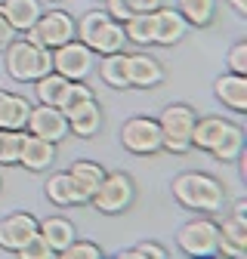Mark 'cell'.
I'll return each instance as SVG.
<instances>
[{"label":"cell","instance_id":"cell-8","mask_svg":"<svg viewBox=\"0 0 247 259\" xmlns=\"http://www.w3.org/2000/svg\"><path fill=\"white\" fill-rule=\"evenodd\" d=\"M120 142L127 151L133 154H154V151H161V126L154 117H130V120H124L120 126Z\"/></svg>","mask_w":247,"mask_h":259},{"label":"cell","instance_id":"cell-37","mask_svg":"<svg viewBox=\"0 0 247 259\" xmlns=\"http://www.w3.org/2000/svg\"><path fill=\"white\" fill-rule=\"evenodd\" d=\"M229 4H232V10L238 16H247V0H229Z\"/></svg>","mask_w":247,"mask_h":259},{"label":"cell","instance_id":"cell-4","mask_svg":"<svg viewBox=\"0 0 247 259\" xmlns=\"http://www.w3.org/2000/svg\"><path fill=\"white\" fill-rule=\"evenodd\" d=\"M198 114L189 105H167L158 117L161 126V148L173 154H185L192 148V130H195Z\"/></svg>","mask_w":247,"mask_h":259},{"label":"cell","instance_id":"cell-30","mask_svg":"<svg viewBox=\"0 0 247 259\" xmlns=\"http://www.w3.org/2000/svg\"><path fill=\"white\" fill-rule=\"evenodd\" d=\"M22 136H25V130H0V164L4 167L19 164Z\"/></svg>","mask_w":247,"mask_h":259},{"label":"cell","instance_id":"cell-9","mask_svg":"<svg viewBox=\"0 0 247 259\" xmlns=\"http://www.w3.org/2000/svg\"><path fill=\"white\" fill-rule=\"evenodd\" d=\"M216 241H220V229H216V222H210V219L185 222L179 229V235H176L179 250L189 253V256H213L216 253Z\"/></svg>","mask_w":247,"mask_h":259},{"label":"cell","instance_id":"cell-12","mask_svg":"<svg viewBox=\"0 0 247 259\" xmlns=\"http://www.w3.org/2000/svg\"><path fill=\"white\" fill-rule=\"evenodd\" d=\"M53 160H56V142L40 139V136H34V133H25V136H22L19 164H22L25 170H34V173L50 170Z\"/></svg>","mask_w":247,"mask_h":259},{"label":"cell","instance_id":"cell-32","mask_svg":"<svg viewBox=\"0 0 247 259\" xmlns=\"http://www.w3.org/2000/svg\"><path fill=\"white\" fill-rule=\"evenodd\" d=\"M120 259H167V250L161 247V244H151V241H142V244H136L133 250H120L117 253Z\"/></svg>","mask_w":247,"mask_h":259},{"label":"cell","instance_id":"cell-25","mask_svg":"<svg viewBox=\"0 0 247 259\" xmlns=\"http://www.w3.org/2000/svg\"><path fill=\"white\" fill-rule=\"evenodd\" d=\"M68 77H62V74H56V71H50V74H44V77H37L34 80V93H37V99H40V105H62V96H65V90H68Z\"/></svg>","mask_w":247,"mask_h":259},{"label":"cell","instance_id":"cell-24","mask_svg":"<svg viewBox=\"0 0 247 259\" xmlns=\"http://www.w3.org/2000/svg\"><path fill=\"white\" fill-rule=\"evenodd\" d=\"M176 13L189 22V25L204 28L216 16V0H176Z\"/></svg>","mask_w":247,"mask_h":259},{"label":"cell","instance_id":"cell-13","mask_svg":"<svg viewBox=\"0 0 247 259\" xmlns=\"http://www.w3.org/2000/svg\"><path fill=\"white\" fill-rule=\"evenodd\" d=\"M37 235V219L31 213H10L7 219H0V247L4 250H19L28 238Z\"/></svg>","mask_w":247,"mask_h":259},{"label":"cell","instance_id":"cell-20","mask_svg":"<svg viewBox=\"0 0 247 259\" xmlns=\"http://www.w3.org/2000/svg\"><path fill=\"white\" fill-rule=\"evenodd\" d=\"M37 232L53 247V253H62V250L74 241V222H68L65 216H50V219L37 222Z\"/></svg>","mask_w":247,"mask_h":259},{"label":"cell","instance_id":"cell-27","mask_svg":"<svg viewBox=\"0 0 247 259\" xmlns=\"http://www.w3.org/2000/svg\"><path fill=\"white\" fill-rule=\"evenodd\" d=\"M241 151H244V130L235 126V123H229V130L223 133V139L210 148V154H213L216 160H223V164H229V160H238Z\"/></svg>","mask_w":247,"mask_h":259},{"label":"cell","instance_id":"cell-28","mask_svg":"<svg viewBox=\"0 0 247 259\" xmlns=\"http://www.w3.org/2000/svg\"><path fill=\"white\" fill-rule=\"evenodd\" d=\"M161 0H108V16L114 22H127L136 13H154Z\"/></svg>","mask_w":247,"mask_h":259},{"label":"cell","instance_id":"cell-10","mask_svg":"<svg viewBox=\"0 0 247 259\" xmlns=\"http://www.w3.org/2000/svg\"><path fill=\"white\" fill-rule=\"evenodd\" d=\"M28 133H34L40 139H50V142H62L71 130H68V117L62 108L56 105H31V114H28V123H25Z\"/></svg>","mask_w":247,"mask_h":259},{"label":"cell","instance_id":"cell-35","mask_svg":"<svg viewBox=\"0 0 247 259\" xmlns=\"http://www.w3.org/2000/svg\"><path fill=\"white\" fill-rule=\"evenodd\" d=\"M16 34H19V31L10 25V19H7V13H4V7H0V53H4V50L16 40Z\"/></svg>","mask_w":247,"mask_h":259},{"label":"cell","instance_id":"cell-16","mask_svg":"<svg viewBox=\"0 0 247 259\" xmlns=\"http://www.w3.org/2000/svg\"><path fill=\"white\" fill-rule=\"evenodd\" d=\"M189 22H185L173 7H158L154 10V44L161 47H173L185 37Z\"/></svg>","mask_w":247,"mask_h":259},{"label":"cell","instance_id":"cell-7","mask_svg":"<svg viewBox=\"0 0 247 259\" xmlns=\"http://www.w3.org/2000/svg\"><path fill=\"white\" fill-rule=\"evenodd\" d=\"M133 194H136L133 191V179L127 173H105L90 201H93V207H96L99 213L114 216V213H124L133 204Z\"/></svg>","mask_w":247,"mask_h":259},{"label":"cell","instance_id":"cell-33","mask_svg":"<svg viewBox=\"0 0 247 259\" xmlns=\"http://www.w3.org/2000/svg\"><path fill=\"white\" fill-rule=\"evenodd\" d=\"M59 256H65V259H99L102 250H99L96 244H90V241H77V238H74Z\"/></svg>","mask_w":247,"mask_h":259},{"label":"cell","instance_id":"cell-23","mask_svg":"<svg viewBox=\"0 0 247 259\" xmlns=\"http://www.w3.org/2000/svg\"><path fill=\"white\" fill-rule=\"evenodd\" d=\"M99 77L108 83V87H114V90H124V87H130V80H127V53H108V56H102V62H99Z\"/></svg>","mask_w":247,"mask_h":259},{"label":"cell","instance_id":"cell-5","mask_svg":"<svg viewBox=\"0 0 247 259\" xmlns=\"http://www.w3.org/2000/svg\"><path fill=\"white\" fill-rule=\"evenodd\" d=\"M77 37V22L65 13V10H50V13H40V19L25 31V40L37 44L44 50H56L62 44H68Z\"/></svg>","mask_w":247,"mask_h":259},{"label":"cell","instance_id":"cell-3","mask_svg":"<svg viewBox=\"0 0 247 259\" xmlns=\"http://www.w3.org/2000/svg\"><path fill=\"white\" fill-rule=\"evenodd\" d=\"M4 53H7V74L19 83H34L37 77L53 71V53L25 37L13 40Z\"/></svg>","mask_w":247,"mask_h":259},{"label":"cell","instance_id":"cell-38","mask_svg":"<svg viewBox=\"0 0 247 259\" xmlns=\"http://www.w3.org/2000/svg\"><path fill=\"white\" fill-rule=\"evenodd\" d=\"M0 185H4V182H0Z\"/></svg>","mask_w":247,"mask_h":259},{"label":"cell","instance_id":"cell-2","mask_svg":"<svg viewBox=\"0 0 247 259\" xmlns=\"http://www.w3.org/2000/svg\"><path fill=\"white\" fill-rule=\"evenodd\" d=\"M77 40L87 44L96 56H108V53H120L124 44H127V34H124V25L114 22L108 13L93 10L84 13L77 22Z\"/></svg>","mask_w":247,"mask_h":259},{"label":"cell","instance_id":"cell-14","mask_svg":"<svg viewBox=\"0 0 247 259\" xmlns=\"http://www.w3.org/2000/svg\"><path fill=\"white\" fill-rule=\"evenodd\" d=\"M127 80H130V87L151 90V87H158L164 80V68H161V62L154 56L133 53V56H127Z\"/></svg>","mask_w":247,"mask_h":259},{"label":"cell","instance_id":"cell-36","mask_svg":"<svg viewBox=\"0 0 247 259\" xmlns=\"http://www.w3.org/2000/svg\"><path fill=\"white\" fill-rule=\"evenodd\" d=\"M232 216L247 222V201H244V198H241V201H235V213H232Z\"/></svg>","mask_w":247,"mask_h":259},{"label":"cell","instance_id":"cell-1","mask_svg":"<svg viewBox=\"0 0 247 259\" xmlns=\"http://www.w3.org/2000/svg\"><path fill=\"white\" fill-rule=\"evenodd\" d=\"M173 198L198 213H216L226 204V191L207 173H179L173 179Z\"/></svg>","mask_w":247,"mask_h":259},{"label":"cell","instance_id":"cell-17","mask_svg":"<svg viewBox=\"0 0 247 259\" xmlns=\"http://www.w3.org/2000/svg\"><path fill=\"white\" fill-rule=\"evenodd\" d=\"M213 90H216V99H220L226 108H232V111H238V114L247 111V74L229 71V74H223V77H216Z\"/></svg>","mask_w":247,"mask_h":259},{"label":"cell","instance_id":"cell-29","mask_svg":"<svg viewBox=\"0 0 247 259\" xmlns=\"http://www.w3.org/2000/svg\"><path fill=\"white\" fill-rule=\"evenodd\" d=\"M47 198H50L56 207H71V204H74V185H71L68 170L47 179Z\"/></svg>","mask_w":247,"mask_h":259},{"label":"cell","instance_id":"cell-22","mask_svg":"<svg viewBox=\"0 0 247 259\" xmlns=\"http://www.w3.org/2000/svg\"><path fill=\"white\" fill-rule=\"evenodd\" d=\"M0 7H4V13H7V19L16 31H28L44 13L40 0H4Z\"/></svg>","mask_w":247,"mask_h":259},{"label":"cell","instance_id":"cell-26","mask_svg":"<svg viewBox=\"0 0 247 259\" xmlns=\"http://www.w3.org/2000/svg\"><path fill=\"white\" fill-rule=\"evenodd\" d=\"M120 25H124V34H127L130 44H139V47L154 44V13H136Z\"/></svg>","mask_w":247,"mask_h":259},{"label":"cell","instance_id":"cell-34","mask_svg":"<svg viewBox=\"0 0 247 259\" xmlns=\"http://www.w3.org/2000/svg\"><path fill=\"white\" fill-rule=\"evenodd\" d=\"M226 62H229V71H235V74H247V40L232 44Z\"/></svg>","mask_w":247,"mask_h":259},{"label":"cell","instance_id":"cell-19","mask_svg":"<svg viewBox=\"0 0 247 259\" xmlns=\"http://www.w3.org/2000/svg\"><path fill=\"white\" fill-rule=\"evenodd\" d=\"M31 114V102L25 96L0 90V130H25Z\"/></svg>","mask_w":247,"mask_h":259},{"label":"cell","instance_id":"cell-11","mask_svg":"<svg viewBox=\"0 0 247 259\" xmlns=\"http://www.w3.org/2000/svg\"><path fill=\"white\" fill-rule=\"evenodd\" d=\"M65 117H68V130H71L74 136H84V139L96 136L99 126H102V111H99V102L93 99V96H90V99L74 102V105H68Z\"/></svg>","mask_w":247,"mask_h":259},{"label":"cell","instance_id":"cell-31","mask_svg":"<svg viewBox=\"0 0 247 259\" xmlns=\"http://www.w3.org/2000/svg\"><path fill=\"white\" fill-rule=\"evenodd\" d=\"M16 253H19L22 259H53V256H56V253H53V247L44 241V235H40V232H37L34 238H28Z\"/></svg>","mask_w":247,"mask_h":259},{"label":"cell","instance_id":"cell-18","mask_svg":"<svg viewBox=\"0 0 247 259\" xmlns=\"http://www.w3.org/2000/svg\"><path fill=\"white\" fill-rule=\"evenodd\" d=\"M220 229V241H216V250L226 253V256H235V259H244L247 256V222L244 219H223V225H216Z\"/></svg>","mask_w":247,"mask_h":259},{"label":"cell","instance_id":"cell-6","mask_svg":"<svg viewBox=\"0 0 247 259\" xmlns=\"http://www.w3.org/2000/svg\"><path fill=\"white\" fill-rule=\"evenodd\" d=\"M50 53H53V71L68 80H87L93 74V68H96V53L87 44H80L77 37L50 50Z\"/></svg>","mask_w":247,"mask_h":259},{"label":"cell","instance_id":"cell-15","mask_svg":"<svg viewBox=\"0 0 247 259\" xmlns=\"http://www.w3.org/2000/svg\"><path fill=\"white\" fill-rule=\"evenodd\" d=\"M68 176H71V185H74V204H87L93 198V191L99 188L105 170L93 160H74L68 167Z\"/></svg>","mask_w":247,"mask_h":259},{"label":"cell","instance_id":"cell-21","mask_svg":"<svg viewBox=\"0 0 247 259\" xmlns=\"http://www.w3.org/2000/svg\"><path fill=\"white\" fill-rule=\"evenodd\" d=\"M229 123H232V120L216 117V114L195 120V130H192V148H204V151H210L216 142L223 139V133L229 130Z\"/></svg>","mask_w":247,"mask_h":259}]
</instances>
